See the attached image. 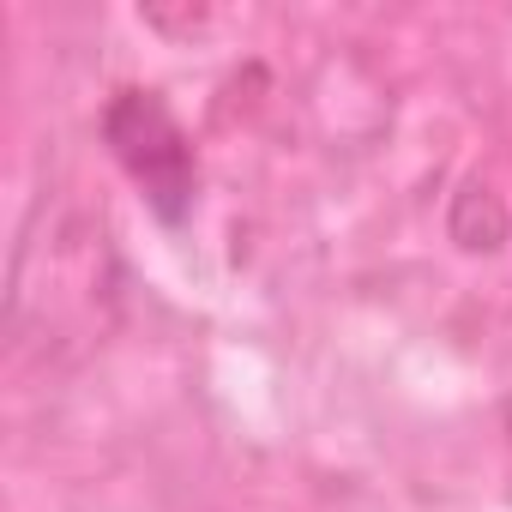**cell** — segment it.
I'll list each match as a JSON object with an SVG mask.
<instances>
[{
  "mask_svg": "<svg viewBox=\"0 0 512 512\" xmlns=\"http://www.w3.org/2000/svg\"><path fill=\"white\" fill-rule=\"evenodd\" d=\"M115 320V260L103 223L37 205L19 260H13V296H7V332L19 356L61 362L73 350L103 344Z\"/></svg>",
  "mask_w": 512,
  "mask_h": 512,
  "instance_id": "1",
  "label": "cell"
},
{
  "mask_svg": "<svg viewBox=\"0 0 512 512\" xmlns=\"http://www.w3.org/2000/svg\"><path fill=\"white\" fill-rule=\"evenodd\" d=\"M103 139H109L115 163L133 175V187L151 199V211L163 223H181L193 211L199 163H193V145H187L181 121L169 115V103L157 91H121L103 109Z\"/></svg>",
  "mask_w": 512,
  "mask_h": 512,
  "instance_id": "2",
  "label": "cell"
},
{
  "mask_svg": "<svg viewBox=\"0 0 512 512\" xmlns=\"http://www.w3.org/2000/svg\"><path fill=\"white\" fill-rule=\"evenodd\" d=\"M500 422H506V446H512V392H506V410H500Z\"/></svg>",
  "mask_w": 512,
  "mask_h": 512,
  "instance_id": "3",
  "label": "cell"
}]
</instances>
